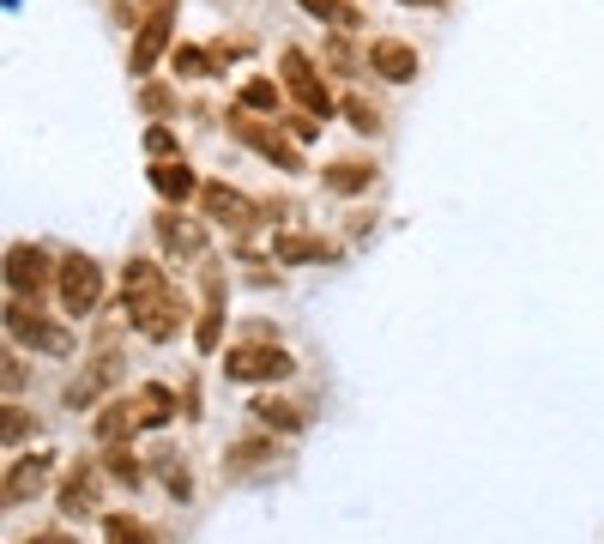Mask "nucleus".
I'll list each match as a JSON object with an SVG mask.
<instances>
[{
	"label": "nucleus",
	"mask_w": 604,
	"mask_h": 544,
	"mask_svg": "<svg viewBox=\"0 0 604 544\" xmlns=\"http://www.w3.org/2000/svg\"><path fill=\"white\" fill-rule=\"evenodd\" d=\"M254 418L266 423V430H303V411L297 406H285V399H261V406H254Z\"/></svg>",
	"instance_id": "412c9836"
},
{
	"label": "nucleus",
	"mask_w": 604,
	"mask_h": 544,
	"mask_svg": "<svg viewBox=\"0 0 604 544\" xmlns=\"http://www.w3.org/2000/svg\"><path fill=\"white\" fill-rule=\"evenodd\" d=\"M242 109H248V115H273L278 109V85L273 80H248V85H242Z\"/></svg>",
	"instance_id": "5701e85b"
},
{
	"label": "nucleus",
	"mask_w": 604,
	"mask_h": 544,
	"mask_svg": "<svg viewBox=\"0 0 604 544\" xmlns=\"http://www.w3.org/2000/svg\"><path fill=\"white\" fill-rule=\"evenodd\" d=\"M278 73H285L290 97H297L308 115H327V109H332V91L320 85V67H315V61L303 55V49H285V61H278Z\"/></svg>",
	"instance_id": "20e7f679"
},
{
	"label": "nucleus",
	"mask_w": 604,
	"mask_h": 544,
	"mask_svg": "<svg viewBox=\"0 0 604 544\" xmlns=\"http://www.w3.org/2000/svg\"><path fill=\"white\" fill-rule=\"evenodd\" d=\"M163 266L158 261H127V272H121V303L134 308V303H146V296H158L163 291Z\"/></svg>",
	"instance_id": "dca6fc26"
},
{
	"label": "nucleus",
	"mask_w": 604,
	"mask_h": 544,
	"mask_svg": "<svg viewBox=\"0 0 604 544\" xmlns=\"http://www.w3.org/2000/svg\"><path fill=\"white\" fill-rule=\"evenodd\" d=\"M139 430V411H134V399H109V406L97 411V442L103 448H127V436Z\"/></svg>",
	"instance_id": "f8f14e48"
},
{
	"label": "nucleus",
	"mask_w": 604,
	"mask_h": 544,
	"mask_svg": "<svg viewBox=\"0 0 604 544\" xmlns=\"http://www.w3.org/2000/svg\"><path fill=\"white\" fill-rule=\"evenodd\" d=\"M24 544H80V538H73L67 526H61V533H31V538H24Z\"/></svg>",
	"instance_id": "7c9ffc66"
},
{
	"label": "nucleus",
	"mask_w": 604,
	"mask_h": 544,
	"mask_svg": "<svg viewBox=\"0 0 604 544\" xmlns=\"http://www.w3.org/2000/svg\"><path fill=\"white\" fill-rule=\"evenodd\" d=\"M320 242L315 237H297V230H290V237H278V261H320Z\"/></svg>",
	"instance_id": "b1692460"
},
{
	"label": "nucleus",
	"mask_w": 604,
	"mask_h": 544,
	"mask_svg": "<svg viewBox=\"0 0 604 544\" xmlns=\"http://www.w3.org/2000/svg\"><path fill=\"white\" fill-rule=\"evenodd\" d=\"M146 146H151V151H158V158H163V151H176V139L163 134V127H151V134H146Z\"/></svg>",
	"instance_id": "c756f323"
},
{
	"label": "nucleus",
	"mask_w": 604,
	"mask_h": 544,
	"mask_svg": "<svg viewBox=\"0 0 604 544\" xmlns=\"http://www.w3.org/2000/svg\"><path fill=\"white\" fill-rule=\"evenodd\" d=\"M55 284H61V303H67V315H92L103 303V272L92 254H67V261L55 266Z\"/></svg>",
	"instance_id": "f03ea898"
},
{
	"label": "nucleus",
	"mask_w": 604,
	"mask_h": 544,
	"mask_svg": "<svg viewBox=\"0 0 604 544\" xmlns=\"http://www.w3.org/2000/svg\"><path fill=\"white\" fill-rule=\"evenodd\" d=\"M31 430H36V418H31V411L7 406V423H0V436H7V448H19V442H24V436H31Z\"/></svg>",
	"instance_id": "bb28decb"
},
{
	"label": "nucleus",
	"mask_w": 604,
	"mask_h": 544,
	"mask_svg": "<svg viewBox=\"0 0 604 544\" xmlns=\"http://www.w3.org/2000/svg\"><path fill=\"white\" fill-rule=\"evenodd\" d=\"M151 188H158L163 200L176 206V200H188V193H200V181H194V170H188V164L170 158V164H158V170H151Z\"/></svg>",
	"instance_id": "f3484780"
},
{
	"label": "nucleus",
	"mask_w": 604,
	"mask_h": 544,
	"mask_svg": "<svg viewBox=\"0 0 604 544\" xmlns=\"http://www.w3.org/2000/svg\"><path fill=\"white\" fill-rule=\"evenodd\" d=\"M43 478H49V460L43 453H24V460H12L7 465V502L19 509V502H31L36 490H43Z\"/></svg>",
	"instance_id": "9b49d317"
},
{
	"label": "nucleus",
	"mask_w": 604,
	"mask_h": 544,
	"mask_svg": "<svg viewBox=\"0 0 604 544\" xmlns=\"http://www.w3.org/2000/svg\"><path fill=\"white\" fill-rule=\"evenodd\" d=\"M369 73H375V80H388V85L417 80V49L400 43V36H375V43H369Z\"/></svg>",
	"instance_id": "6e6552de"
},
{
	"label": "nucleus",
	"mask_w": 604,
	"mask_h": 544,
	"mask_svg": "<svg viewBox=\"0 0 604 544\" xmlns=\"http://www.w3.org/2000/svg\"><path fill=\"white\" fill-rule=\"evenodd\" d=\"M405 7H442V0H405Z\"/></svg>",
	"instance_id": "72a5a7b5"
},
{
	"label": "nucleus",
	"mask_w": 604,
	"mask_h": 544,
	"mask_svg": "<svg viewBox=\"0 0 604 544\" xmlns=\"http://www.w3.org/2000/svg\"><path fill=\"white\" fill-rule=\"evenodd\" d=\"M176 67H182V73H200L205 55H200V49H182V55H176Z\"/></svg>",
	"instance_id": "2f4dec72"
},
{
	"label": "nucleus",
	"mask_w": 604,
	"mask_h": 544,
	"mask_svg": "<svg viewBox=\"0 0 604 544\" xmlns=\"http://www.w3.org/2000/svg\"><path fill=\"white\" fill-rule=\"evenodd\" d=\"M158 242L170 254H200L205 249V230L194 224V218H182V212H163L158 218Z\"/></svg>",
	"instance_id": "4468645a"
},
{
	"label": "nucleus",
	"mask_w": 604,
	"mask_h": 544,
	"mask_svg": "<svg viewBox=\"0 0 604 544\" xmlns=\"http://www.w3.org/2000/svg\"><path fill=\"white\" fill-rule=\"evenodd\" d=\"M151 465H158V478H163V490H170V496H188V490H194V484H188V472H182V460H170V453H158V460H151Z\"/></svg>",
	"instance_id": "a878e982"
},
{
	"label": "nucleus",
	"mask_w": 604,
	"mask_h": 544,
	"mask_svg": "<svg viewBox=\"0 0 604 544\" xmlns=\"http://www.w3.org/2000/svg\"><path fill=\"white\" fill-rule=\"evenodd\" d=\"M297 369L278 345H236V352L224 357V375H236V381H285V375Z\"/></svg>",
	"instance_id": "39448f33"
},
{
	"label": "nucleus",
	"mask_w": 604,
	"mask_h": 544,
	"mask_svg": "<svg viewBox=\"0 0 604 544\" xmlns=\"http://www.w3.org/2000/svg\"><path fill=\"white\" fill-rule=\"evenodd\" d=\"M109 381H115V357H97L92 369L80 375V381H67V406H92V399H97Z\"/></svg>",
	"instance_id": "a211bd4d"
},
{
	"label": "nucleus",
	"mask_w": 604,
	"mask_h": 544,
	"mask_svg": "<svg viewBox=\"0 0 604 544\" xmlns=\"http://www.w3.org/2000/svg\"><path fill=\"white\" fill-rule=\"evenodd\" d=\"M200 206H205V218H212V224L236 230V237H248V230L261 224V206H254L248 193L224 188V181H205V188H200Z\"/></svg>",
	"instance_id": "7ed1b4c3"
},
{
	"label": "nucleus",
	"mask_w": 604,
	"mask_h": 544,
	"mask_svg": "<svg viewBox=\"0 0 604 544\" xmlns=\"http://www.w3.org/2000/svg\"><path fill=\"white\" fill-rule=\"evenodd\" d=\"M303 7H308V12H315V19H327V24H332V31H339V36H351V31H357V24H363V12H357V7H351V0H303Z\"/></svg>",
	"instance_id": "aec40b11"
},
{
	"label": "nucleus",
	"mask_w": 604,
	"mask_h": 544,
	"mask_svg": "<svg viewBox=\"0 0 604 544\" xmlns=\"http://www.w3.org/2000/svg\"><path fill=\"white\" fill-rule=\"evenodd\" d=\"M369 176H375V164H332L327 188L332 193H357V188H369Z\"/></svg>",
	"instance_id": "4be33fe9"
},
{
	"label": "nucleus",
	"mask_w": 604,
	"mask_h": 544,
	"mask_svg": "<svg viewBox=\"0 0 604 544\" xmlns=\"http://www.w3.org/2000/svg\"><path fill=\"white\" fill-rule=\"evenodd\" d=\"M109 478H115V484H127V490H134V484H139V460H134L127 448H109Z\"/></svg>",
	"instance_id": "cd10ccee"
},
{
	"label": "nucleus",
	"mask_w": 604,
	"mask_h": 544,
	"mask_svg": "<svg viewBox=\"0 0 604 544\" xmlns=\"http://www.w3.org/2000/svg\"><path fill=\"white\" fill-rule=\"evenodd\" d=\"M103 544H158V533L134 514H103Z\"/></svg>",
	"instance_id": "6ab92c4d"
},
{
	"label": "nucleus",
	"mask_w": 604,
	"mask_h": 544,
	"mask_svg": "<svg viewBox=\"0 0 604 544\" xmlns=\"http://www.w3.org/2000/svg\"><path fill=\"white\" fill-rule=\"evenodd\" d=\"M151 7H163V0H151Z\"/></svg>",
	"instance_id": "f704fd0d"
},
{
	"label": "nucleus",
	"mask_w": 604,
	"mask_h": 544,
	"mask_svg": "<svg viewBox=\"0 0 604 544\" xmlns=\"http://www.w3.org/2000/svg\"><path fill=\"white\" fill-rule=\"evenodd\" d=\"M290 134H297V139H315V134H320L315 115H297V122H290Z\"/></svg>",
	"instance_id": "473e14b6"
},
{
	"label": "nucleus",
	"mask_w": 604,
	"mask_h": 544,
	"mask_svg": "<svg viewBox=\"0 0 604 544\" xmlns=\"http://www.w3.org/2000/svg\"><path fill=\"white\" fill-rule=\"evenodd\" d=\"M230 127H236V139H242V146H254V151H266V158H273V164H285V170H297V146H290V139H278V134H273V127H266V122H254L248 109H236V115H230Z\"/></svg>",
	"instance_id": "1a4fd4ad"
},
{
	"label": "nucleus",
	"mask_w": 604,
	"mask_h": 544,
	"mask_svg": "<svg viewBox=\"0 0 604 544\" xmlns=\"http://www.w3.org/2000/svg\"><path fill=\"white\" fill-rule=\"evenodd\" d=\"M127 399H134V411H139V430H158V423L176 418V394H170V387H158V381L134 387Z\"/></svg>",
	"instance_id": "ddd939ff"
},
{
	"label": "nucleus",
	"mask_w": 604,
	"mask_h": 544,
	"mask_svg": "<svg viewBox=\"0 0 604 544\" xmlns=\"http://www.w3.org/2000/svg\"><path fill=\"white\" fill-rule=\"evenodd\" d=\"M127 315H134V327L146 333L151 345H163V339H176V333L188 327V296L176 291V284H163L158 296H146V303H134V308H127Z\"/></svg>",
	"instance_id": "f257e3e1"
},
{
	"label": "nucleus",
	"mask_w": 604,
	"mask_h": 544,
	"mask_svg": "<svg viewBox=\"0 0 604 544\" xmlns=\"http://www.w3.org/2000/svg\"><path fill=\"white\" fill-rule=\"evenodd\" d=\"M103 478H109V465L80 460L67 472V484H61V509H67V514H97L103 509Z\"/></svg>",
	"instance_id": "0eeeda50"
},
{
	"label": "nucleus",
	"mask_w": 604,
	"mask_h": 544,
	"mask_svg": "<svg viewBox=\"0 0 604 544\" xmlns=\"http://www.w3.org/2000/svg\"><path fill=\"white\" fill-rule=\"evenodd\" d=\"M345 115H351V122H357V134H381V127H375V122H381V115H375V109H369V103H363V97H345Z\"/></svg>",
	"instance_id": "c85d7f7f"
},
{
	"label": "nucleus",
	"mask_w": 604,
	"mask_h": 544,
	"mask_svg": "<svg viewBox=\"0 0 604 544\" xmlns=\"http://www.w3.org/2000/svg\"><path fill=\"white\" fill-rule=\"evenodd\" d=\"M7 333L12 339H24V345H36V352H73V339H67V327H55L49 315H36V308H24V303H12L7 308Z\"/></svg>",
	"instance_id": "423d86ee"
},
{
	"label": "nucleus",
	"mask_w": 604,
	"mask_h": 544,
	"mask_svg": "<svg viewBox=\"0 0 604 544\" xmlns=\"http://www.w3.org/2000/svg\"><path fill=\"white\" fill-rule=\"evenodd\" d=\"M170 24H176L170 7H151V19L139 24V43H134V73H151V61H158L163 43H170Z\"/></svg>",
	"instance_id": "9d476101"
},
{
	"label": "nucleus",
	"mask_w": 604,
	"mask_h": 544,
	"mask_svg": "<svg viewBox=\"0 0 604 544\" xmlns=\"http://www.w3.org/2000/svg\"><path fill=\"white\" fill-rule=\"evenodd\" d=\"M7 279H12V291H43L49 284V254L43 249H12L7 254Z\"/></svg>",
	"instance_id": "2eb2a0df"
},
{
	"label": "nucleus",
	"mask_w": 604,
	"mask_h": 544,
	"mask_svg": "<svg viewBox=\"0 0 604 544\" xmlns=\"http://www.w3.org/2000/svg\"><path fill=\"white\" fill-rule=\"evenodd\" d=\"M218 333H224V303H205V315H200V352H218Z\"/></svg>",
	"instance_id": "393cba45"
}]
</instances>
